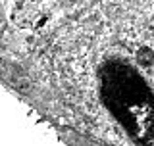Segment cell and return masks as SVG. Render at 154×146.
I'll use <instances>...</instances> for the list:
<instances>
[{"mask_svg":"<svg viewBox=\"0 0 154 146\" xmlns=\"http://www.w3.org/2000/svg\"><path fill=\"white\" fill-rule=\"evenodd\" d=\"M100 98L135 144H154V92L131 64L108 60L98 71Z\"/></svg>","mask_w":154,"mask_h":146,"instance_id":"obj_1","label":"cell"},{"mask_svg":"<svg viewBox=\"0 0 154 146\" xmlns=\"http://www.w3.org/2000/svg\"><path fill=\"white\" fill-rule=\"evenodd\" d=\"M137 62L141 65H150L152 62H154V52L148 46H143L141 50L137 52Z\"/></svg>","mask_w":154,"mask_h":146,"instance_id":"obj_2","label":"cell"},{"mask_svg":"<svg viewBox=\"0 0 154 146\" xmlns=\"http://www.w3.org/2000/svg\"><path fill=\"white\" fill-rule=\"evenodd\" d=\"M45 23H46V17H41V19H38V21H37V27L41 29L42 25H45Z\"/></svg>","mask_w":154,"mask_h":146,"instance_id":"obj_3","label":"cell"}]
</instances>
